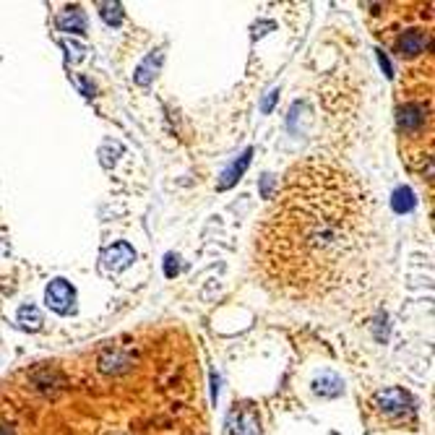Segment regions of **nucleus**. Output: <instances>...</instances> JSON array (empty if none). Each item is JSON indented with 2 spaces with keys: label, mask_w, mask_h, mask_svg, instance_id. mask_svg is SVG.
Segmentation results:
<instances>
[{
  "label": "nucleus",
  "mask_w": 435,
  "mask_h": 435,
  "mask_svg": "<svg viewBox=\"0 0 435 435\" xmlns=\"http://www.w3.org/2000/svg\"><path fill=\"white\" fill-rule=\"evenodd\" d=\"M373 243V203L360 180L329 162L287 172L256 235L263 284L292 300H323L363 279Z\"/></svg>",
  "instance_id": "f257e3e1"
},
{
  "label": "nucleus",
  "mask_w": 435,
  "mask_h": 435,
  "mask_svg": "<svg viewBox=\"0 0 435 435\" xmlns=\"http://www.w3.org/2000/svg\"><path fill=\"white\" fill-rule=\"evenodd\" d=\"M48 305L60 313V316H65V313H71L73 310V300H76V292H73V287L68 282H63V279H55V282L48 287Z\"/></svg>",
  "instance_id": "f03ea898"
},
{
  "label": "nucleus",
  "mask_w": 435,
  "mask_h": 435,
  "mask_svg": "<svg viewBox=\"0 0 435 435\" xmlns=\"http://www.w3.org/2000/svg\"><path fill=\"white\" fill-rule=\"evenodd\" d=\"M133 259H136L133 247L125 245V243H118V245H112L110 250H105V256H102V269L118 274V271H123L125 266H130Z\"/></svg>",
  "instance_id": "7ed1b4c3"
},
{
  "label": "nucleus",
  "mask_w": 435,
  "mask_h": 435,
  "mask_svg": "<svg viewBox=\"0 0 435 435\" xmlns=\"http://www.w3.org/2000/svg\"><path fill=\"white\" fill-rule=\"evenodd\" d=\"M378 404H381V409L386 412H404L407 404H409V396L401 388H388L383 394H378Z\"/></svg>",
  "instance_id": "20e7f679"
},
{
  "label": "nucleus",
  "mask_w": 435,
  "mask_h": 435,
  "mask_svg": "<svg viewBox=\"0 0 435 435\" xmlns=\"http://www.w3.org/2000/svg\"><path fill=\"white\" fill-rule=\"evenodd\" d=\"M427 45V34L423 32H407V34L399 39V52L401 55H420Z\"/></svg>",
  "instance_id": "39448f33"
},
{
  "label": "nucleus",
  "mask_w": 435,
  "mask_h": 435,
  "mask_svg": "<svg viewBox=\"0 0 435 435\" xmlns=\"http://www.w3.org/2000/svg\"><path fill=\"white\" fill-rule=\"evenodd\" d=\"M423 120H425V110L420 105H407L399 115V123L404 130H414Z\"/></svg>",
  "instance_id": "423d86ee"
},
{
  "label": "nucleus",
  "mask_w": 435,
  "mask_h": 435,
  "mask_svg": "<svg viewBox=\"0 0 435 435\" xmlns=\"http://www.w3.org/2000/svg\"><path fill=\"white\" fill-rule=\"evenodd\" d=\"M159 63H162V52L149 55V58H146L141 65H139V71H136V81L141 83V86H146V83L152 81L154 73H156V68H159Z\"/></svg>",
  "instance_id": "0eeeda50"
},
{
  "label": "nucleus",
  "mask_w": 435,
  "mask_h": 435,
  "mask_svg": "<svg viewBox=\"0 0 435 435\" xmlns=\"http://www.w3.org/2000/svg\"><path fill=\"white\" fill-rule=\"evenodd\" d=\"M250 154H253V152L247 149V152L243 154V159H240V165H237V162H235V165H232V167H230V170H227V172H224V180H222V183H219V188H222V190H224V188H230V185L235 183L237 177L243 175V170H245V167L250 165Z\"/></svg>",
  "instance_id": "6e6552de"
},
{
  "label": "nucleus",
  "mask_w": 435,
  "mask_h": 435,
  "mask_svg": "<svg viewBox=\"0 0 435 435\" xmlns=\"http://www.w3.org/2000/svg\"><path fill=\"white\" fill-rule=\"evenodd\" d=\"M19 323L29 331H37L39 329V323H42V316H39V310L34 305H24L19 310Z\"/></svg>",
  "instance_id": "1a4fd4ad"
},
{
  "label": "nucleus",
  "mask_w": 435,
  "mask_h": 435,
  "mask_svg": "<svg viewBox=\"0 0 435 435\" xmlns=\"http://www.w3.org/2000/svg\"><path fill=\"white\" fill-rule=\"evenodd\" d=\"M391 203H394V212L404 214L414 206V196H412L409 188H399L396 193H394V201H391Z\"/></svg>",
  "instance_id": "9d476101"
},
{
  "label": "nucleus",
  "mask_w": 435,
  "mask_h": 435,
  "mask_svg": "<svg viewBox=\"0 0 435 435\" xmlns=\"http://www.w3.org/2000/svg\"><path fill=\"white\" fill-rule=\"evenodd\" d=\"M60 29H73V32H83V13L79 8H73L71 13H65L60 19Z\"/></svg>",
  "instance_id": "9b49d317"
},
{
  "label": "nucleus",
  "mask_w": 435,
  "mask_h": 435,
  "mask_svg": "<svg viewBox=\"0 0 435 435\" xmlns=\"http://www.w3.org/2000/svg\"><path fill=\"white\" fill-rule=\"evenodd\" d=\"M316 391L323 394V396H336V394H341V383L334 376H329V378H323V381H318Z\"/></svg>",
  "instance_id": "f8f14e48"
},
{
  "label": "nucleus",
  "mask_w": 435,
  "mask_h": 435,
  "mask_svg": "<svg viewBox=\"0 0 435 435\" xmlns=\"http://www.w3.org/2000/svg\"><path fill=\"white\" fill-rule=\"evenodd\" d=\"M99 8H102V16H105L107 24H120V19H123L120 3H99Z\"/></svg>",
  "instance_id": "ddd939ff"
},
{
  "label": "nucleus",
  "mask_w": 435,
  "mask_h": 435,
  "mask_svg": "<svg viewBox=\"0 0 435 435\" xmlns=\"http://www.w3.org/2000/svg\"><path fill=\"white\" fill-rule=\"evenodd\" d=\"M276 97H279V92H276V89H274V92H269V97L263 99L261 110H263V112H271V107H274V102H276Z\"/></svg>",
  "instance_id": "4468645a"
},
{
  "label": "nucleus",
  "mask_w": 435,
  "mask_h": 435,
  "mask_svg": "<svg viewBox=\"0 0 435 435\" xmlns=\"http://www.w3.org/2000/svg\"><path fill=\"white\" fill-rule=\"evenodd\" d=\"M271 185H274V180H271V177H266V180H263V196H266V199L271 196Z\"/></svg>",
  "instance_id": "2eb2a0df"
}]
</instances>
